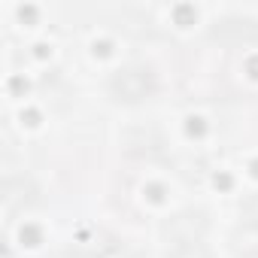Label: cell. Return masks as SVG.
Returning a JSON list of instances; mask_svg holds the SVG:
<instances>
[{"label": "cell", "mask_w": 258, "mask_h": 258, "mask_svg": "<svg viewBox=\"0 0 258 258\" xmlns=\"http://www.w3.org/2000/svg\"><path fill=\"white\" fill-rule=\"evenodd\" d=\"M170 258H210V255L201 243H179V246H173Z\"/></svg>", "instance_id": "3957f363"}, {"label": "cell", "mask_w": 258, "mask_h": 258, "mask_svg": "<svg viewBox=\"0 0 258 258\" xmlns=\"http://www.w3.org/2000/svg\"><path fill=\"white\" fill-rule=\"evenodd\" d=\"M234 252L243 258H258V225H240L234 231Z\"/></svg>", "instance_id": "7a4b0ae2"}, {"label": "cell", "mask_w": 258, "mask_h": 258, "mask_svg": "<svg viewBox=\"0 0 258 258\" xmlns=\"http://www.w3.org/2000/svg\"><path fill=\"white\" fill-rule=\"evenodd\" d=\"M112 91L121 100H140V97H146L152 91V79H149L146 70L131 67V70H121V73L112 76Z\"/></svg>", "instance_id": "6da1fadb"}, {"label": "cell", "mask_w": 258, "mask_h": 258, "mask_svg": "<svg viewBox=\"0 0 258 258\" xmlns=\"http://www.w3.org/2000/svg\"><path fill=\"white\" fill-rule=\"evenodd\" d=\"M246 216H249V225H258V195L246 204Z\"/></svg>", "instance_id": "277c9868"}]
</instances>
